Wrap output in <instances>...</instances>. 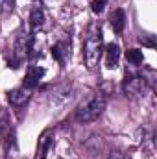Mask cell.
Returning a JSON list of instances; mask_svg holds the SVG:
<instances>
[{
    "mask_svg": "<svg viewBox=\"0 0 157 159\" xmlns=\"http://www.w3.org/2000/svg\"><path fill=\"white\" fill-rule=\"evenodd\" d=\"M105 106H107L105 94H102V93H92V94H89L85 100L79 102V106L76 107V111H74V117H76V120L81 122V124L94 122L96 119H100V115L104 113Z\"/></svg>",
    "mask_w": 157,
    "mask_h": 159,
    "instance_id": "cell-1",
    "label": "cell"
},
{
    "mask_svg": "<svg viewBox=\"0 0 157 159\" xmlns=\"http://www.w3.org/2000/svg\"><path fill=\"white\" fill-rule=\"evenodd\" d=\"M102 52H104V35H102V28L98 24H94L85 39L83 44V59H85V65L89 70H94L100 57H102Z\"/></svg>",
    "mask_w": 157,
    "mask_h": 159,
    "instance_id": "cell-2",
    "label": "cell"
},
{
    "mask_svg": "<svg viewBox=\"0 0 157 159\" xmlns=\"http://www.w3.org/2000/svg\"><path fill=\"white\" fill-rule=\"evenodd\" d=\"M32 44H34V35L32 32H28L26 28H20L15 35V56L20 59V57H26L32 50Z\"/></svg>",
    "mask_w": 157,
    "mask_h": 159,
    "instance_id": "cell-3",
    "label": "cell"
},
{
    "mask_svg": "<svg viewBox=\"0 0 157 159\" xmlns=\"http://www.w3.org/2000/svg\"><path fill=\"white\" fill-rule=\"evenodd\" d=\"M146 89V78L139 74H129L124 80V93L128 96H137Z\"/></svg>",
    "mask_w": 157,
    "mask_h": 159,
    "instance_id": "cell-4",
    "label": "cell"
},
{
    "mask_svg": "<svg viewBox=\"0 0 157 159\" xmlns=\"http://www.w3.org/2000/svg\"><path fill=\"white\" fill-rule=\"evenodd\" d=\"M30 96H32V89H26V87H17V89H13V91L7 93V100L15 107L24 106L30 100Z\"/></svg>",
    "mask_w": 157,
    "mask_h": 159,
    "instance_id": "cell-5",
    "label": "cell"
},
{
    "mask_svg": "<svg viewBox=\"0 0 157 159\" xmlns=\"http://www.w3.org/2000/svg\"><path fill=\"white\" fill-rule=\"evenodd\" d=\"M69 98H70V83H63V85H59V87L52 93L50 104H52V106H63Z\"/></svg>",
    "mask_w": 157,
    "mask_h": 159,
    "instance_id": "cell-6",
    "label": "cell"
},
{
    "mask_svg": "<svg viewBox=\"0 0 157 159\" xmlns=\"http://www.w3.org/2000/svg\"><path fill=\"white\" fill-rule=\"evenodd\" d=\"M44 76V69H41V67H30L28 69V72H26V76H24V85L22 87H26V89H34L37 83H39V80Z\"/></svg>",
    "mask_w": 157,
    "mask_h": 159,
    "instance_id": "cell-7",
    "label": "cell"
},
{
    "mask_svg": "<svg viewBox=\"0 0 157 159\" xmlns=\"http://www.w3.org/2000/svg\"><path fill=\"white\" fill-rule=\"evenodd\" d=\"M118 59H120V48H118V44L111 43L105 48V65H107V69H117Z\"/></svg>",
    "mask_w": 157,
    "mask_h": 159,
    "instance_id": "cell-8",
    "label": "cell"
},
{
    "mask_svg": "<svg viewBox=\"0 0 157 159\" xmlns=\"http://www.w3.org/2000/svg\"><path fill=\"white\" fill-rule=\"evenodd\" d=\"M109 22H111V28L117 34H120L124 30V26H126V13H124V9H115L111 13V17H109Z\"/></svg>",
    "mask_w": 157,
    "mask_h": 159,
    "instance_id": "cell-9",
    "label": "cell"
},
{
    "mask_svg": "<svg viewBox=\"0 0 157 159\" xmlns=\"http://www.w3.org/2000/svg\"><path fill=\"white\" fill-rule=\"evenodd\" d=\"M43 24H44V11L41 9L39 6H34L32 11H30V26L37 30Z\"/></svg>",
    "mask_w": 157,
    "mask_h": 159,
    "instance_id": "cell-10",
    "label": "cell"
},
{
    "mask_svg": "<svg viewBox=\"0 0 157 159\" xmlns=\"http://www.w3.org/2000/svg\"><path fill=\"white\" fill-rule=\"evenodd\" d=\"M67 48H69V46H67V44H63V43H57V44L52 48V56H54V59H56L57 63H61V65L65 63V56L69 54V50H67Z\"/></svg>",
    "mask_w": 157,
    "mask_h": 159,
    "instance_id": "cell-11",
    "label": "cell"
},
{
    "mask_svg": "<svg viewBox=\"0 0 157 159\" xmlns=\"http://www.w3.org/2000/svg\"><path fill=\"white\" fill-rule=\"evenodd\" d=\"M126 59H128L131 65H141V63L144 61L142 50H139V48H129V50L126 52Z\"/></svg>",
    "mask_w": 157,
    "mask_h": 159,
    "instance_id": "cell-12",
    "label": "cell"
},
{
    "mask_svg": "<svg viewBox=\"0 0 157 159\" xmlns=\"http://www.w3.org/2000/svg\"><path fill=\"white\" fill-rule=\"evenodd\" d=\"M50 133L48 131H44L43 135H41V139H39V152H41V157L44 159L46 157V152H48V146H50V137H48Z\"/></svg>",
    "mask_w": 157,
    "mask_h": 159,
    "instance_id": "cell-13",
    "label": "cell"
},
{
    "mask_svg": "<svg viewBox=\"0 0 157 159\" xmlns=\"http://www.w3.org/2000/svg\"><path fill=\"white\" fill-rule=\"evenodd\" d=\"M105 6H107V0H92V2H91V9H92L94 13H102Z\"/></svg>",
    "mask_w": 157,
    "mask_h": 159,
    "instance_id": "cell-14",
    "label": "cell"
},
{
    "mask_svg": "<svg viewBox=\"0 0 157 159\" xmlns=\"http://www.w3.org/2000/svg\"><path fill=\"white\" fill-rule=\"evenodd\" d=\"M6 126H7V117H6V113L0 109V135L6 131Z\"/></svg>",
    "mask_w": 157,
    "mask_h": 159,
    "instance_id": "cell-15",
    "label": "cell"
},
{
    "mask_svg": "<svg viewBox=\"0 0 157 159\" xmlns=\"http://www.w3.org/2000/svg\"><path fill=\"white\" fill-rule=\"evenodd\" d=\"M109 159H126V156L120 154V152H113V154L109 156Z\"/></svg>",
    "mask_w": 157,
    "mask_h": 159,
    "instance_id": "cell-16",
    "label": "cell"
},
{
    "mask_svg": "<svg viewBox=\"0 0 157 159\" xmlns=\"http://www.w3.org/2000/svg\"><path fill=\"white\" fill-rule=\"evenodd\" d=\"M6 4V0H0V6H4Z\"/></svg>",
    "mask_w": 157,
    "mask_h": 159,
    "instance_id": "cell-17",
    "label": "cell"
}]
</instances>
